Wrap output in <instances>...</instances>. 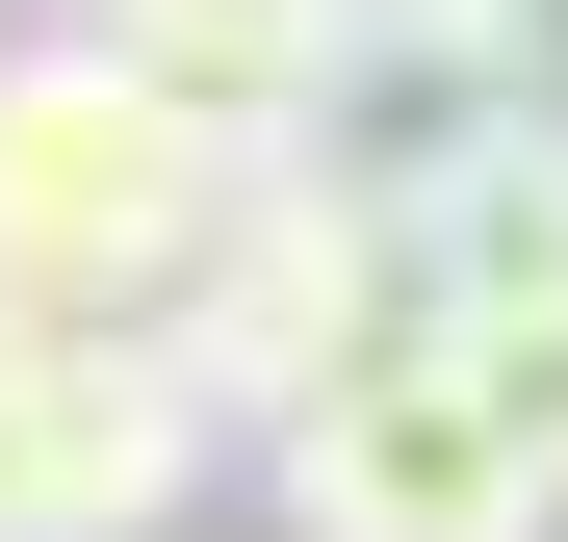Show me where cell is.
Here are the masks:
<instances>
[{"instance_id":"6da1fadb","label":"cell","mask_w":568,"mask_h":542,"mask_svg":"<svg viewBox=\"0 0 568 542\" xmlns=\"http://www.w3.org/2000/svg\"><path fill=\"white\" fill-rule=\"evenodd\" d=\"M207 233H233L207 130L130 104L78 27H0V336H155Z\"/></svg>"},{"instance_id":"7a4b0ae2","label":"cell","mask_w":568,"mask_h":542,"mask_svg":"<svg viewBox=\"0 0 568 542\" xmlns=\"http://www.w3.org/2000/svg\"><path fill=\"white\" fill-rule=\"evenodd\" d=\"M258 517H284V542H568V517L517 491V439L465 413L414 336H362L336 388L258 413Z\"/></svg>"},{"instance_id":"3957f363","label":"cell","mask_w":568,"mask_h":542,"mask_svg":"<svg viewBox=\"0 0 568 542\" xmlns=\"http://www.w3.org/2000/svg\"><path fill=\"white\" fill-rule=\"evenodd\" d=\"M362 336H414V285H388V233H362V207H284V181L233 155V233L181 258V310H155V361H181V413H207V439H258L284 388H336Z\"/></svg>"},{"instance_id":"277c9868","label":"cell","mask_w":568,"mask_h":542,"mask_svg":"<svg viewBox=\"0 0 568 542\" xmlns=\"http://www.w3.org/2000/svg\"><path fill=\"white\" fill-rule=\"evenodd\" d=\"M207 466H233V439L181 413L155 336H52V542H181Z\"/></svg>"},{"instance_id":"5b68a950","label":"cell","mask_w":568,"mask_h":542,"mask_svg":"<svg viewBox=\"0 0 568 542\" xmlns=\"http://www.w3.org/2000/svg\"><path fill=\"white\" fill-rule=\"evenodd\" d=\"M52 27L104 52L130 104H181V130H207V155H258L284 104H311V52L362 27V0H52Z\"/></svg>"},{"instance_id":"8992f818","label":"cell","mask_w":568,"mask_h":542,"mask_svg":"<svg viewBox=\"0 0 568 542\" xmlns=\"http://www.w3.org/2000/svg\"><path fill=\"white\" fill-rule=\"evenodd\" d=\"M388 285H414V336H491V310H568V155H465L439 207L388 233Z\"/></svg>"},{"instance_id":"52a82bcc","label":"cell","mask_w":568,"mask_h":542,"mask_svg":"<svg viewBox=\"0 0 568 542\" xmlns=\"http://www.w3.org/2000/svg\"><path fill=\"white\" fill-rule=\"evenodd\" d=\"M414 27L465 52V130L491 155H568V0H414Z\"/></svg>"},{"instance_id":"ba28073f","label":"cell","mask_w":568,"mask_h":542,"mask_svg":"<svg viewBox=\"0 0 568 542\" xmlns=\"http://www.w3.org/2000/svg\"><path fill=\"white\" fill-rule=\"evenodd\" d=\"M414 361H439V388H465V413L517 439V491L568 517V310H491V336H414Z\"/></svg>"},{"instance_id":"9c48e42d","label":"cell","mask_w":568,"mask_h":542,"mask_svg":"<svg viewBox=\"0 0 568 542\" xmlns=\"http://www.w3.org/2000/svg\"><path fill=\"white\" fill-rule=\"evenodd\" d=\"M0 27H27V0H0Z\"/></svg>"}]
</instances>
